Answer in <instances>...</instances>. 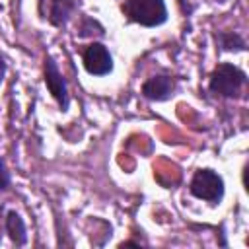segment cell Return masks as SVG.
<instances>
[{"instance_id":"cell-5","label":"cell","mask_w":249,"mask_h":249,"mask_svg":"<svg viewBox=\"0 0 249 249\" xmlns=\"http://www.w3.org/2000/svg\"><path fill=\"white\" fill-rule=\"evenodd\" d=\"M45 84H47L49 91L53 93V97L58 101L60 109L64 111L68 107V89H66V82L60 74V70L56 68V62L51 56L45 58Z\"/></svg>"},{"instance_id":"cell-3","label":"cell","mask_w":249,"mask_h":249,"mask_svg":"<svg viewBox=\"0 0 249 249\" xmlns=\"http://www.w3.org/2000/svg\"><path fill=\"white\" fill-rule=\"evenodd\" d=\"M189 191L196 198H202V200H208V202H216L224 195V181L212 169H198L191 179Z\"/></svg>"},{"instance_id":"cell-4","label":"cell","mask_w":249,"mask_h":249,"mask_svg":"<svg viewBox=\"0 0 249 249\" xmlns=\"http://www.w3.org/2000/svg\"><path fill=\"white\" fill-rule=\"evenodd\" d=\"M84 66L89 74L93 76H105L113 70V60L105 45L101 43H91L84 51Z\"/></svg>"},{"instance_id":"cell-10","label":"cell","mask_w":249,"mask_h":249,"mask_svg":"<svg viewBox=\"0 0 249 249\" xmlns=\"http://www.w3.org/2000/svg\"><path fill=\"white\" fill-rule=\"evenodd\" d=\"M8 183H10V175H8V171H6L4 161L0 160V191H4V189L8 187Z\"/></svg>"},{"instance_id":"cell-8","label":"cell","mask_w":249,"mask_h":249,"mask_svg":"<svg viewBox=\"0 0 249 249\" xmlns=\"http://www.w3.org/2000/svg\"><path fill=\"white\" fill-rule=\"evenodd\" d=\"M6 231L10 233V239H12L16 245H23V243L27 241V233H25L23 220H21L19 214H16V212H8V218H6Z\"/></svg>"},{"instance_id":"cell-1","label":"cell","mask_w":249,"mask_h":249,"mask_svg":"<svg viewBox=\"0 0 249 249\" xmlns=\"http://www.w3.org/2000/svg\"><path fill=\"white\" fill-rule=\"evenodd\" d=\"M123 12L130 21H136L146 27L160 25L167 19V10L163 0H126Z\"/></svg>"},{"instance_id":"cell-9","label":"cell","mask_w":249,"mask_h":249,"mask_svg":"<svg viewBox=\"0 0 249 249\" xmlns=\"http://www.w3.org/2000/svg\"><path fill=\"white\" fill-rule=\"evenodd\" d=\"M220 43H222V49L230 51V49H245V43L239 35L235 33H222L220 35Z\"/></svg>"},{"instance_id":"cell-6","label":"cell","mask_w":249,"mask_h":249,"mask_svg":"<svg viewBox=\"0 0 249 249\" xmlns=\"http://www.w3.org/2000/svg\"><path fill=\"white\" fill-rule=\"evenodd\" d=\"M72 10H74V2L72 0H39L41 18L47 19L54 27L64 25L68 21Z\"/></svg>"},{"instance_id":"cell-11","label":"cell","mask_w":249,"mask_h":249,"mask_svg":"<svg viewBox=\"0 0 249 249\" xmlns=\"http://www.w3.org/2000/svg\"><path fill=\"white\" fill-rule=\"evenodd\" d=\"M4 74H6V62L0 58V84H2V80H4Z\"/></svg>"},{"instance_id":"cell-2","label":"cell","mask_w":249,"mask_h":249,"mask_svg":"<svg viewBox=\"0 0 249 249\" xmlns=\"http://www.w3.org/2000/svg\"><path fill=\"white\" fill-rule=\"evenodd\" d=\"M243 84H245V72L239 70L233 64L222 62L210 74V84L208 86H210V91H214L216 95L233 97V95L239 93Z\"/></svg>"},{"instance_id":"cell-7","label":"cell","mask_w":249,"mask_h":249,"mask_svg":"<svg viewBox=\"0 0 249 249\" xmlns=\"http://www.w3.org/2000/svg\"><path fill=\"white\" fill-rule=\"evenodd\" d=\"M173 91V80L169 76H152L142 86V95L152 101H163Z\"/></svg>"}]
</instances>
